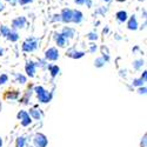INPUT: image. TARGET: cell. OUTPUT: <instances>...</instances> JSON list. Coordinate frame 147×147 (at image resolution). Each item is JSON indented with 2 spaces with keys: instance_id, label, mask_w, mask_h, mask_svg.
Listing matches in <instances>:
<instances>
[{
  "instance_id": "cell-1",
  "label": "cell",
  "mask_w": 147,
  "mask_h": 147,
  "mask_svg": "<svg viewBox=\"0 0 147 147\" xmlns=\"http://www.w3.org/2000/svg\"><path fill=\"white\" fill-rule=\"evenodd\" d=\"M36 92H38V95H39V99L42 101V102H47L48 100H50V94L46 93L41 87H38L36 88Z\"/></svg>"
},
{
  "instance_id": "cell-2",
  "label": "cell",
  "mask_w": 147,
  "mask_h": 147,
  "mask_svg": "<svg viewBox=\"0 0 147 147\" xmlns=\"http://www.w3.org/2000/svg\"><path fill=\"white\" fill-rule=\"evenodd\" d=\"M18 118L21 120V122H22V125H24V126L28 125L30 122H31V119H30L28 114H27V113H25V112H20V113L18 114Z\"/></svg>"
},
{
  "instance_id": "cell-3",
  "label": "cell",
  "mask_w": 147,
  "mask_h": 147,
  "mask_svg": "<svg viewBox=\"0 0 147 147\" xmlns=\"http://www.w3.org/2000/svg\"><path fill=\"white\" fill-rule=\"evenodd\" d=\"M35 144L38 147H45L46 144H47V140L44 136H41V134H39V136L35 137Z\"/></svg>"
},
{
  "instance_id": "cell-4",
  "label": "cell",
  "mask_w": 147,
  "mask_h": 147,
  "mask_svg": "<svg viewBox=\"0 0 147 147\" xmlns=\"http://www.w3.org/2000/svg\"><path fill=\"white\" fill-rule=\"evenodd\" d=\"M46 57H47L48 59H51V60H55L59 55H58V52H57L55 48H51V50H48V51H47Z\"/></svg>"
},
{
  "instance_id": "cell-5",
  "label": "cell",
  "mask_w": 147,
  "mask_h": 147,
  "mask_svg": "<svg viewBox=\"0 0 147 147\" xmlns=\"http://www.w3.org/2000/svg\"><path fill=\"white\" fill-rule=\"evenodd\" d=\"M18 96V92L17 91H6V93H5V95H4V98L5 99H16V98Z\"/></svg>"
},
{
  "instance_id": "cell-6",
  "label": "cell",
  "mask_w": 147,
  "mask_h": 147,
  "mask_svg": "<svg viewBox=\"0 0 147 147\" xmlns=\"http://www.w3.org/2000/svg\"><path fill=\"white\" fill-rule=\"evenodd\" d=\"M117 17H118V19H119L120 21H125V20L127 19V14H126V12H119V13L117 14Z\"/></svg>"
},
{
  "instance_id": "cell-7",
  "label": "cell",
  "mask_w": 147,
  "mask_h": 147,
  "mask_svg": "<svg viewBox=\"0 0 147 147\" xmlns=\"http://www.w3.org/2000/svg\"><path fill=\"white\" fill-rule=\"evenodd\" d=\"M128 27H129L131 30H136V28H137V20H136V18H132V19H131V21H129V24H128Z\"/></svg>"
},
{
  "instance_id": "cell-8",
  "label": "cell",
  "mask_w": 147,
  "mask_h": 147,
  "mask_svg": "<svg viewBox=\"0 0 147 147\" xmlns=\"http://www.w3.org/2000/svg\"><path fill=\"white\" fill-rule=\"evenodd\" d=\"M24 22H25V20L24 19H17L14 22H13V26L14 27H22V25H24Z\"/></svg>"
},
{
  "instance_id": "cell-9",
  "label": "cell",
  "mask_w": 147,
  "mask_h": 147,
  "mask_svg": "<svg viewBox=\"0 0 147 147\" xmlns=\"http://www.w3.org/2000/svg\"><path fill=\"white\" fill-rule=\"evenodd\" d=\"M27 72H28V74H31V76L34 74V67H33L32 64H30V66H27Z\"/></svg>"
},
{
  "instance_id": "cell-10",
  "label": "cell",
  "mask_w": 147,
  "mask_h": 147,
  "mask_svg": "<svg viewBox=\"0 0 147 147\" xmlns=\"http://www.w3.org/2000/svg\"><path fill=\"white\" fill-rule=\"evenodd\" d=\"M57 72H59V68H58L57 66L52 67V74H53V76H55V74H57Z\"/></svg>"
},
{
  "instance_id": "cell-11",
  "label": "cell",
  "mask_w": 147,
  "mask_h": 147,
  "mask_svg": "<svg viewBox=\"0 0 147 147\" xmlns=\"http://www.w3.org/2000/svg\"><path fill=\"white\" fill-rule=\"evenodd\" d=\"M22 145H24V138H19V140H18V147H22Z\"/></svg>"
},
{
  "instance_id": "cell-12",
  "label": "cell",
  "mask_w": 147,
  "mask_h": 147,
  "mask_svg": "<svg viewBox=\"0 0 147 147\" xmlns=\"http://www.w3.org/2000/svg\"><path fill=\"white\" fill-rule=\"evenodd\" d=\"M31 113L36 118V119H39L40 118V114H38V113H36V112H34V109H32V111H31Z\"/></svg>"
},
{
  "instance_id": "cell-13",
  "label": "cell",
  "mask_w": 147,
  "mask_h": 147,
  "mask_svg": "<svg viewBox=\"0 0 147 147\" xmlns=\"http://www.w3.org/2000/svg\"><path fill=\"white\" fill-rule=\"evenodd\" d=\"M7 80V77L6 76H3V78H0V84H4V81Z\"/></svg>"
},
{
  "instance_id": "cell-14",
  "label": "cell",
  "mask_w": 147,
  "mask_h": 147,
  "mask_svg": "<svg viewBox=\"0 0 147 147\" xmlns=\"http://www.w3.org/2000/svg\"><path fill=\"white\" fill-rule=\"evenodd\" d=\"M1 145H3V141H1V139H0V147H1Z\"/></svg>"
},
{
  "instance_id": "cell-15",
  "label": "cell",
  "mask_w": 147,
  "mask_h": 147,
  "mask_svg": "<svg viewBox=\"0 0 147 147\" xmlns=\"http://www.w3.org/2000/svg\"><path fill=\"white\" fill-rule=\"evenodd\" d=\"M106 1H108V0H106Z\"/></svg>"
}]
</instances>
